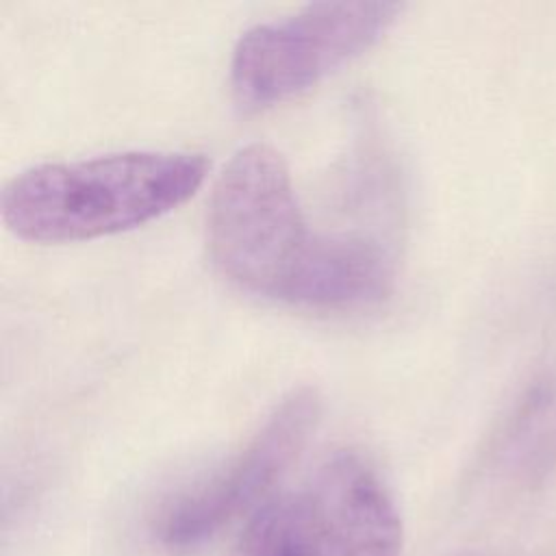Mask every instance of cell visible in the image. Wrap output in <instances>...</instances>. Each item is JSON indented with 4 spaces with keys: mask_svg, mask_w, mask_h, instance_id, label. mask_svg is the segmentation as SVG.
I'll return each instance as SVG.
<instances>
[{
    "mask_svg": "<svg viewBox=\"0 0 556 556\" xmlns=\"http://www.w3.org/2000/svg\"><path fill=\"white\" fill-rule=\"evenodd\" d=\"M206 248L239 289L291 306L363 308L395 287V263L378 241L306 222L289 165L267 143L243 146L217 176Z\"/></svg>",
    "mask_w": 556,
    "mask_h": 556,
    "instance_id": "cell-1",
    "label": "cell"
},
{
    "mask_svg": "<svg viewBox=\"0 0 556 556\" xmlns=\"http://www.w3.org/2000/svg\"><path fill=\"white\" fill-rule=\"evenodd\" d=\"M195 152L130 150L20 172L0 193L4 226L33 243L109 237L159 219L206 180Z\"/></svg>",
    "mask_w": 556,
    "mask_h": 556,
    "instance_id": "cell-2",
    "label": "cell"
},
{
    "mask_svg": "<svg viewBox=\"0 0 556 556\" xmlns=\"http://www.w3.org/2000/svg\"><path fill=\"white\" fill-rule=\"evenodd\" d=\"M400 13V2H313L248 28L230 59L235 100L263 111L311 89L374 48Z\"/></svg>",
    "mask_w": 556,
    "mask_h": 556,
    "instance_id": "cell-3",
    "label": "cell"
},
{
    "mask_svg": "<svg viewBox=\"0 0 556 556\" xmlns=\"http://www.w3.org/2000/svg\"><path fill=\"white\" fill-rule=\"evenodd\" d=\"M267 556H400L402 519L378 471L356 452L328 456L295 491L256 510Z\"/></svg>",
    "mask_w": 556,
    "mask_h": 556,
    "instance_id": "cell-4",
    "label": "cell"
},
{
    "mask_svg": "<svg viewBox=\"0 0 556 556\" xmlns=\"http://www.w3.org/2000/svg\"><path fill=\"white\" fill-rule=\"evenodd\" d=\"M317 417V393L291 391L226 467L172 504L161 526L163 541L172 547L204 543L254 508L304 447Z\"/></svg>",
    "mask_w": 556,
    "mask_h": 556,
    "instance_id": "cell-5",
    "label": "cell"
},
{
    "mask_svg": "<svg viewBox=\"0 0 556 556\" xmlns=\"http://www.w3.org/2000/svg\"><path fill=\"white\" fill-rule=\"evenodd\" d=\"M235 556H267L263 536H261V532L256 530V526H254L252 521H250V526L245 528V532H243V536H241V543H239Z\"/></svg>",
    "mask_w": 556,
    "mask_h": 556,
    "instance_id": "cell-6",
    "label": "cell"
}]
</instances>
